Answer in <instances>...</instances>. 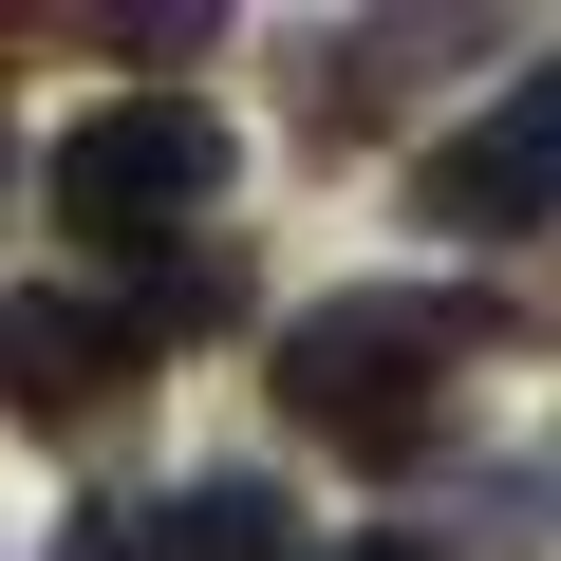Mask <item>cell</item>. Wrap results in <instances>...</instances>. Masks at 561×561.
<instances>
[{
  "mask_svg": "<svg viewBox=\"0 0 561 561\" xmlns=\"http://www.w3.org/2000/svg\"><path fill=\"white\" fill-rule=\"evenodd\" d=\"M505 319L486 300H431V280H356V300L280 319V431L337 449V468H431L449 412H468V356Z\"/></svg>",
  "mask_w": 561,
  "mask_h": 561,
  "instance_id": "1",
  "label": "cell"
},
{
  "mask_svg": "<svg viewBox=\"0 0 561 561\" xmlns=\"http://www.w3.org/2000/svg\"><path fill=\"white\" fill-rule=\"evenodd\" d=\"M38 206H57L76 243H113V262H187V243H225V113H206L187 76L94 94V113L38 150Z\"/></svg>",
  "mask_w": 561,
  "mask_h": 561,
  "instance_id": "2",
  "label": "cell"
},
{
  "mask_svg": "<svg viewBox=\"0 0 561 561\" xmlns=\"http://www.w3.org/2000/svg\"><path fill=\"white\" fill-rule=\"evenodd\" d=\"M131 393H150L131 300H57V280H20V300H0V431L94 449V431H131Z\"/></svg>",
  "mask_w": 561,
  "mask_h": 561,
  "instance_id": "3",
  "label": "cell"
},
{
  "mask_svg": "<svg viewBox=\"0 0 561 561\" xmlns=\"http://www.w3.org/2000/svg\"><path fill=\"white\" fill-rule=\"evenodd\" d=\"M412 225H449V243H524V225H561V57L505 76L468 131L412 150Z\"/></svg>",
  "mask_w": 561,
  "mask_h": 561,
  "instance_id": "4",
  "label": "cell"
},
{
  "mask_svg": "<svg viewBox=\"0 0 561 561\" xmlns=\"http://www.w3.org/2000/svg\"><path fill=\"white\" fill-rule=\"evenodd\" d=\"M412 57H449V20H337V38L300 57V131H319V150L393 131V113H412Z\"/></svg>",
  "mask_w": 561,
  "mask_h": 561,
  "instance_id": "5",
  "label": "cell"
},
{
  "mask_svg": "<svg viewBox=\"0 0 561 561\" xmlns=\"http://www.w3.org/2000/svg\"><path fill=\"white\" fill-rule=\"evenodd\" d=\"M337 561H449V542H412V524H375V542H337Z\"/></svg>",
  "mask_w": 561,
  "mask_h": 561,
  "instance_id": "6",
  "label": "cell"
},
{
  "mask_svg": "<svg viewBox=\"0 0 561 561\" xmlns=\"http://www.w3.org/2000/svg\"><path fill=\"white\" fill-rule=\"evenodd\" d=\"M0 206H20V150H0Z\"/></svg>",
  "mask_w": 561,
  "mask_h": 561,
  "instance_id": "7",
  "label": "cell"
}]
</instances>
